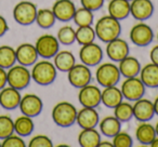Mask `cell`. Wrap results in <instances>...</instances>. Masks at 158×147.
<instances>
[{"label": "cell", "mask_w": 158, "mask_h": 147, "mask_svg": "<svg viewBox=\"0 0 158 147\" xmlns=\"http://www.w3.org/2000/svg\"><path fill=\"white\" fill-rule=\"evenodd\" d=\"M76 121L82 129L95 128L99 125V112L93 107H84L77 112Z\"/></svg>", "instance_id": "20"}, {"label": "cell", "mask_w": 158, "mask_h": 147, "mask_svg": "<svg viewBox=\"0 0 158 147\" xmlns=\"http://www.w3.org/2000/svg\"><path fill=\"white\" fill-rule=\"evenodd\" d=\"M157 39H158V35H157Z\"/></svg>", "instance_id": "49"}, {"label": "cell", "mask_w": 158, "mask_h": 147, "mask_svg": "<svg viewBox=\"0 0 158 147\" xmlns=\"http://www.w3.org/2000/svg\"><path fill=\"white\" fill-rule=\"evenodd\" d=\"M1 146L3 147H25V142L22 138V136L14 135V134H11L8 137L3 138L2 143H1Z\"/></svg>", "instance_id": "38"}, {"label": "cell", "mask_w": 158, "mask_h": 147, "mask_svg": "<svg viewBox=\"0 0 158 147\" xmlns=\"http://www.w3.org/2000/svg\"><path fill=\"white\" fill-rule=\"evenodd\" d=\"M132 144H133L132 137L126 132H118L113 137L114 147H131Z\"/></svg>", "instance_id": "37"}, {"label": "cell", "mask_w": 158, "mask_h": 147, "mask_svg": "<svg viewBox=\"0 0 158 147\" xmlns=\"http://www.w3.org/2000/svg\"><path fill=\"white\" fill-rule=\"evenodd\" d=\"M95 78H97L98 82L104 88L115 86L119 81L120 71L115 64L104 63L98 67L97 72H95Z\"/></svg>", "instance_id": "5"}, {"label": "cell", "mask_w": 158, "mask_h": 147, "mask_svg": "<svg viewBox=\"0 0 158 147\" xmlns=\"http://www.w3.org/2000/svg\"><path fill=\"white\" fill-rule=\"evenodd\" d=\"M106 54L112 61L120 62L129 54V46H128L127 41H125L123 39L116 38V39L107 42Z\"/></svg>", "instance_id": "15"}, {"label": "cell", "mask_w": 158, "mask_h": 147, "mask_svg": "<svg viewBox=\"0 0 158 147\" xmlns=\"http://www.w3.org/2000/svg\"><path fill=\"white\" fill-rule=\"evenodd\" d=\"M120 91L125 99L130 102H135L143 97L145 93V86L140 78L130 77L126 78L123 82Z\"/></svg>", "instance_id": "7"}, {"label": "cell", "mask_w": 158, "mask_h": 147, "mask_svg": "<svg viewBox=\"0 0 158 147\" xmlns=\"http://www.w3.org/2000/svg\"><path fill=\"white\" fill-rule=\"evenodd\" d=\"M155 109H154V104L146 99H140L135 101L133 105V117L136 120L144 122V121L151 120L154 117Z\"/></svg>", "instance_id": "19"}, {"label": "cell", "mask_w": 158, "mask_h": 147, "mask_svg": "<svg viewBox=\"0 0 158 147\" xmlns=\"http://www.w3.org/2000/svg\"><path fill=\"white\" fill-rule=\"evenodd\" d=\"M110 15L120 21L130 14V3L128 0H110L108 3Z\"/></svg>", "instance_id": "24"}, {"label": "cell", "mask_w": 158, "mask_h": 147, "mask_svg": "<svg viewBox=\"0 0 158 147\" xmlns=\"http://www.w3.org/2000/svg\"><path fill=\"white\" fill-rule=\"evenodd\" d=\"M34 131V121L26 115L20 116L14 120V132L20 136H27Z\"/></svg>", "instance_id": "29"}, {"label": "cell", "mask_w": 158, "mask_h": 147, "mask_svg": "<svg viewBox=\"0 0 158 147\" xmlns=\"http://www.w3.org/2000/svg\"><path fill=\"white\" fill-rule=\"evenodd\" d=\"M149 145H151L152 147H158V136H157V137L154 138V140L152 141V143Z\"/></svg>", "instance_id": "46"}, {"label": "cell", "mask_w": 158, "mask_h": 147, "mask_svg": "<svg viewBox=\"0 0 158 147\" xmlns=\"http://www.w3.org/2000/svg\"><path fill=\"white\" fill-rule=\"evenodd\" d=\"M14 133V121L8 115H0V140Z\"/></svg>", "instance_id": "36"}, {"label": "cell", "mask_w": 158, "mask_h": 147, "mask_svg": "<svg viewBox=\"0 0 158 147\" xmlns=\"http://www.w3.org/2000/svg\"><path fill=\"white\" fill-rule=\"evenodd\" d=\"M101 142V136L94 128L84 129L78 135V143L82 147H98Z\"/></svg>", "instance_id": "25"}, {"label": "cell", "mask_w": 158, "mask_h": 147, "mask_svg": "<svg viewBox=\"0 0 158 147\" xmlns=\"http://www.w3.org/2000/svg\"><path fill=\"white\" fill-rule=\"evenodd\" d=\"M55 20H56V18H55L52 10L40 9L37 11V15H36L35 22L37 23L39 27L44 28V29H48L54 25Z\"/></svg>", "instance_id": "31"}, {"label": "cell", "mask_w": 158, "mask_h": 147, "mask_svg": "<svg viewBox=\"0 0 158 147\" xmlns=\"http://www.w3.org/2000/svg\"><path fill=\"white\" fill-rule=\"evenodd\" d=\"M149 57H151L152 63L158 65V46H155L151 50V53H149Z\"/></svg>", "instance_id": "43"}, {"label": "cell", "mask_w": 158, "mask_h": 147, "mask_svg": "<svg viewBox=\"0 0 158 147\" xmlns=\"http://www.w3.org/2000/svg\"><path fill=\"white\" fill-rule=\"evenodd\" d=\"M37 7L31 1H21L13 9V18L21 25H31L36 21Z\"/></svg>", "instance_id": "6"}, {"label": "cell", "mask_w": 158, "mask_h": 147, "mask_svg": "<svg viewBox=\"0 0 158 147\" xmlns=\"http://www.w3.org/2000/svg\"><path fill=\"white\" fill-rule=\"evenodd\" d=\"M120 121L115 116H108L102 119L100 122V130L107 137H114L118 132H120Z\"/></svg>", "instance_id": "27"}, {"label": "cell", "mask_w": 158, "mask_h": 147, "mask_svg": "<svg viewBox=\"0 0 158 147\" xmlns=\"http://www.w3.org/2000/svg\"><path fill=\"white\" fill-rule=\"evenodd\" d=\"M77 109L69 102H60L52 109V119L59 127L68 128L76 121Z\"/></svg>", "instance_id": "2"}, {"label": "cell", "mask_w": 158, "mask_h": 147, "mask_svg": "<svg viewBox=\"0 0 158 147\" xmlns=\"http://www.w3.org/2000/svg\"><path fill=\"white\" fill-rule=\"evenodd\" d=\"M15 50L10 46H0V67L9 69L15 64Z\"/></svg>", "instance_id": "30"}, {"label": "cell", "mask_w": 158, "mask_h": 147, "mask_svg": "<svg viewBox=\"0 0 158 147\" xmlns=\"http://www.w3.org/2000/svg\"><path fill=\"white\" fill-rule=\"evenodd\" d=\"M154 33L152 28L145 23L134 25L130 31V39L135 46L145 47L153 41Z\"/></svg>", "instance_id": "13"}, {"label": "cell", "mask_w": 158, "mask_h": 147, "mask_svg": "<svg viewBox=\"0 0 158 147\" xmlns=\"http://www.w3.org/2000/svg\"><path fill=\"white\" fill-rule=\"evenodd\" d=\"M29 147H52V141L47 135H36L29 141Z\"/></svg>", "instance_id": "39"}, {"label": "cell", "mask_w": 158, "mask_h": 147, "mask_svg": "<svg viewBox=\"0 0 158 147\" xmlns=\"http://www.w3.org/2000/svg\"><path fill=\"white\" fill-rule=\"evenodd\" d=\"M16 62L23 66H31L37 62L38 53L31 43H22L16 48Z\"/></svg>", "instance_id": "14"}, {"label": "cell", "mask_w": 158, "mask_h": 147, "mask_svg": "<svg viewBox=\"0 0 158 147\" xmlns=\"http://www.w3.org/2000/svg\"><path fill=\"white\" fill-rule=\"evenodd\" d=\"M128 1H130V0H128Z\"/></svg>", "instance_id": "50"}, {"label": "cell", "mask_w": 158, "mask_h": 147, "mask_svg": "<svg viewBox=\"0 0 158 147\" xmlns=\"http://www.w3.org/2000/svg\"><path fill=\"white\" fill-rule=\"evenodd\" d=\"M52 12L56 20L61 22H68L74 18L76 7L70 0H57L53 5Z\"/></svg>", "instance_id": "17"}, {"label": "cell", "mask_w": 158, "mask_h": 147, "mask_svg": "<svg viewBox=\"0 0 158 147\" xmlns=\"http://www.w3.org/2000/svg\"><path fill=\"white\" fill-rule=\"evenodd\" d=\"M68 81L75 88H82V87L89 84L91 81V71L89 66L85 64H75L69 70H68Z\"/></svg>", "instance_id": "9"}, {"label": "cell", "mask_w": 158, "mask_h": 147, "mask_svg": "<svg viewBox=\"0 0 158 147\" xmlns=\"http://www.w3.org/2000/svg\"><path fill=\"white\" fill-rule=\"evenodd\" d=\"M123 96L120 89L115 86L106 87L101 93V102L110 108H115L121 101Z\"/></svg>", "instance_id": "23"}, {"label": "cell", "mask_w": 158, "mask_h": 147, "mask_svg": "<svg viewBox=\"0 0 158 147\" xmlns=\"http://www.w3.org/2000/svg\"><path fill=\"white\" fill-rule=\"evenodd\" d=\"M82 7L90 11H97L100 8H102L104 3V0H80Z\"/></svg>", "instance_id": "40"}, {"label": "cell", "mask_w": 158, "mask_h": 147, "mask_svg": "<svg viewBox=\"0 0 158 147\" xmlns=\"http://www.w3.org/2000/svg\"><path fill=\"white\" fill-rule=\"evenodd\" d=\"M75 64V56L69 51L64 50L54 55V66L61 71H68Z\"/></svg>", "instance_id": "28"}, {"label": "cell", "mask_w": 158, "mask_h": 147, "mask_svg": "<svg viewBox=\"0 0 158 147\" xmlns=\"http://www.w3.org/2000/svg\"><path fill=\"white\" fill-rule=\"evenodd\" d=\"M57 40L62 44L69 46L76 41V31L72 26H63L57 31Z\"/></svg>", "instance_id": "35"}, {"label": "cell", "mask_w": 158, "mask_h": 147, "mask_svg": "<svg viewBox=\"0 0 158 147\" xmlns=\"http://www.w3.org/2000/svg\"><path fill=\"white\" fill-rule=\"evenodd\" d=\"M99 146L100 147H106V146H108V147H114V145H113V143H110V142H100Z\"/></svg>", "instance_id": "44"}, {"label": "cell", "mask_w": 158, "mask_h": 147, "mask_svg": "<svg viewBox=\"0 0 158 147\" xmlns=\"http://www.w3.org/2000/svg\"><path fill=\"white\" fill-rule=\"evenodd\" d=\"M140 79L145 87L157 88L158 87V65L152 63L146 64L140 70Z\"/></svg>", "instance_id": "22"}, {"label": "cell", "mask_w": 158, "mask_h": 147, "mask_svg": "<svg viewBox=\"0 0 158 147\" xmlns=\"http://www.w3.org/2000/svg\"><path fill=\"white\" fill-rule=\"evenodd\" d=\"M119 71L120 75H123L126 78L136 77L140 74L141 65L140 62L133 56H126L123 59L119 62Z\"/></svg>", "instance_id": "21"}, {"label": "cell", "mask_w": 158, "mask_h": 147, "mask_svg": "<svg viewBox=\"0 0 158 147\" xmlns=\"http://www.w3.org/2000/svg\"><path fill=\"white\" fill-rule=\"evenodd\" d=\"M114 116L119 121H129L133 117V105L128 102L121 101L116 107L114 108Z\"/></svg>", "instance_id": "33"}, {"label": "cell", "mask_w": 158, "mask_h": 147, "mask_svg": "<svg viewBox=\"0 0 158 147\" xmlns=\"http://www.w3.org/2000/svg\"><path fill=\"white\" fill-rule=\"evenodd\" d=\"M135 137L141 144L149 145L152 141L156 137L155 128L146 121L141 122V125H139L135 130Z\"/></svg>", "instance_id": "26"}, {"label": "cell", "mask_w": 158, "mask_h": 147, "mask_svg": "<svg viewBox=\"0 0 158 147\" xmlns=\"http://www.w3.org/2000/svg\"><path fill=\"white\" fill-rule=\"evenodd\" d=\"M73 20L75 21L77 26H89L93 22V13L92 11L82 7L76 10Z\"/></svg>", "instance_id": "34"}, {"label": "cell", "mask_w": 158, "mask_h": 147, "mask_svg": "<svg viewBox=\"0 0 158 147\" xmlns=\"http://www.w3.org/2000/svg\"><path fill=\"white\" fill-rule=\"evenodd\" d=\"M35 48L39 56L44 59H51L59 52L60 42L54 36L46 34L38 38L35 43Z\"/></svg>", "instance_id": "8"}, {"label": "cell", "mask_w": 158, "mask_h": 147, "mask_svg": "<svg viewBox=\"0 0 158 147\" xmlns=\"http://www.w3.org/2000/svg\"><path fill=\"white\" fill-rule=\"evenodd\" d=\"M95 35L101 41L110 42L119 37L121 31V26L118 20L110 15L101 18L95 24Z\"/></svg>", "instance_id": "1"}, {"label": "cell", "mask_w": 158, "mask_h": 147, "mask_svg": "<svg viewBox=\"0 0 158 147\" xmlns=\"http://www.w3.org/2000/svg\"><path fill=\"white\" fill-rule=\"evenodd\" d=\"M153 104H154V109H155V114L158 115V96L156 97L155 102H154Z\"/></svg>", "instance_id": "45"}, {"label": "cell", "mask_w": 158, "mask_h": 147, "mask_svg": "<svg viewBox=\"0 0 158 147\" xmlns=\"http://www.w3.org/2000/svg\"><path fill=\"white\" fill-rule=\"evenodd\" d=\"M31 78L40 86L51 84L56 78V67L49 61H39L34 64L31 71Z\"/></svg>", "instance_id": "3"}, {"label": "cell", "mask_w": 158, "mask_h": 147, "mask_svg": "<svg viewBox=\"0 0 158 147\" xmlns=\"http://www.w3.org/2000/svg\"><path fill=\"white\" fill-rule=\"evenodd\" d=\"M0 146H1V142H0Z\"/></svg>", "instance_id": "48"}, {"label": "cell", "mask_w": 158, "mask_h": 147, "mask_svg": "<svg viewBox=\"0 0 158 147\" xmlns=\"http://www.w3.org/2000/svg\"><path fill=\"white\" fill-rule=\"evenodd\" d=\"M8 29H9V26H8L7 21L2 15H0V37L5 35L8 31Z\"/></svg>", "instance_id": "41"}, {"label": "cell", "mask_w": 158, "mask_h": 147, "mask_svg": "<svg viewBox=\"0 0 158 147\" xmlns=\"http://www.w3.org/2000/svg\"><path fill=\"white\" fill-rule=\"evenodd\" d=\"M79 57L82 64L87 66H95L103 59V51L99 44L91 42L84 44L79 51Z\"/></svg>", "instance_id": "10"}, {"label": "cell", "mask_w": 158, "mask_h": 147, "mask_svg": "<svg viewBox=\"0 0 158 147\" xmlns=\"http://www.w3.org/2000/svg\"><path fill=\"white\" fill-rule=\"evenodd\" d=\"M31 71L27 69L26 66H23L21 64L19 65L14 64L7 71V84L18 90H23L26 88L31 82Z\"/></svg>", "instance_id": "4"}, {"label": "cell", "mask_w": 158, "mask_h": 147, "mask_svg": "<svg viewBox=\"0 0 158 147\" xmlns=\"http://www.w3.org/2000/svg\"><path fill=\"white\" fill-rule=\"evenodd\" d=\"M95 31L94 29L91 27V25L89 26H78V29L76 31V41L79 44H87L91 43L94 41L95 38Z\"/></svg>", "instance_id": "32"}, {"label": "cell", "mask_w": 158, "mask_h": 147, "mask_svg": "<svg viewBox=\"0 0 158 147\" xmlns=\"http://www.w3.org/2000/svg\"><path fill=\"white\" fill-rule=\"evenodd\" d=\"M101 90L97 86L87 84L80 88L78 93L79 103L84 107H93L95 108L101 103Z\"/></svg>", "instance_id": "11"}, {"label": "cell", "mask_w": 158, "mask_h": 147, "mask_svg": "<svg viewBox=\"0 0 158 147\" xmlns=\"http://www.w3.org/2000/svg\"><path fill=\"white\" fill-rule=\"evenodd\" d=\"M154 6L151 0H132L130 3V14L135 20L145 21L152 16Z\"/></svg>", "instance_id": "16"}, {"label": "cell", "mask_w": 158, "mask_h": 147, "mask_svg": "<svg viewBox=\"0 0 158 147\" xmlns=\"http://www.w3.org/2000/svg\"><path fill=\"white\" fill-rule=\"evenodd\" d=\"M7 84V71L5 68L0 67V90Z\"/></svg>", "instance_id": "42"}, {"label": "cell", "mask_w": 158, "mask_h": 147, "mask_svg": "<svg viewBox=\"0 0 158 147\" xmlns=\"http://www.w3.org/2000/svg\"><path fill=\"white\" fill-rule=\"evenodd\" d=\"M155 131H156V135L158 136V122L156 123V127H155Z\"/></svg>", "instance_id": "47"}, {"label": "cell", "mask_w": 158, "mask_h": 147, "mask_svg": "<svg viewBox=\"0 0 158 147\" xmlns=\"http://www.w3.org/2000/svg\"><path fill=\"white\" fill-rule=\"evenodd\" d=\"M19 107H20L21 112L23 115H26V116L33 118L41 112L44 104L38 95L28 93V94H25L24 96H22Z\"/></svg>", "instance_id": "12"}, {"label": "cell", "mask_w": 158, "mask_h": 147, "mask_svg": "<svg viewBox=\"0 0 158 147\" xmlns=\"http://www.w3.org/2000/svg\"><path fill=\"white\" fill-rule=\"evenodd\" d=\"M20 90L12 87H5L0 90V106L5 109H14L19 107L21 102Z\"/></svg>", "instance_id": "18"}]
</instances>
